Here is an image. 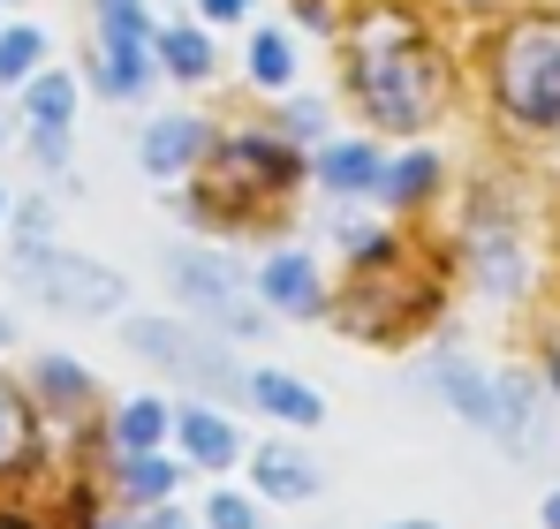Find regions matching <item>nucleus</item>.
Segmentation results:
<instances>
[{"instance_id": "11", "label": "nucleus", "mask_w": 560, "mask_h": 529, "mask_svg": "<svg viewBox=\"0 0 560 529\" xmlns=\"http://www.w3.org/2000/svg\"><path fill=\"white\" fill-rule=\"evenodd\" d=\"M250 272H258V303L273 310L280 326H334V264L318 258L311 243H266L258 258H250Z\"/></svg>"}, {"instance_id": "20", "label": "nucleus", "mask_w": 560, "mask_h": 529, "mask_svg": "<svg viewBox=\"0 0 560 529\" xmlns=\"http://www.w3.org/2000/svg\"><path fill=\"white\" fill-rule=\"evenodd\" d=\"M243 409L266 416L273 432H295V439H303V432H326V416H334L326 393H318L311 378H295L288 363H250V393H243Z\"/></svg>"}, {"instance_id": "44", "label": "nucleus", "mask_w": 560, "mask_h": 529, "mask_svg": "<svg viewBox=\"0 0 560 529\" xmlns=\"http://www.w3.org/2000/svg\"><path fill=\"white\" fill-rule=\"evenodd\" d=\"M318 529H334V522H318Z\"/></svg>"}, {"instance_id": "40", "label": "nucleus", "mask_w": 560, "mask_h": 529, "mask_svg": "<svg viewBox=\"0 0 560 529\" xmlns=\"http://www.w3.org/2000/svg\"><path fill=\"white\" fill-rule=\"evenodd\" d=\"M553 287H560V204H553ZM560 303V295H553Z\"/></svg>"}, {"instance_id": "10", "label": "nucleus", "mask_w": 560, "mask_h": 529, "mask_svg": "<svg viewBox=\"0 0 560 529\" xmlns=\"http://www.w3.org/2000/svg\"><path fill=\"white\" fill-rule=\"evenodd\" d=\"M220 114H205V106H152L144 121H137V175L152 181L160 197H175V189H189V181L205 175V160H212V144H220Z\"/></svg>"}, {"instance_id": "3", "label": "nucleus", "mask_w": 560, "mask_h": 529, "mask_svg": "<svg viewBox=\"0 0 560 529\" xmlns=\"http://www.w3.org/2000/svg\"><path fill=\"white\" fill-rule=\"evenodd\" d=\"M469 91L508 152H560V0H523L469 31Z\"/></svg>"}, {"instance_id": "1", "label": "nucleus", "mask_w": 560, "mask_h": 529, "mask_svg": "<svg viewBox=\"0 0 560 529\" xmlns=\"http://www.w3.org/2000/svg\"><path fill=\"white\" fill-rule=\"evenodd\" d=\"M334 98L386 144H432L469 91V46L432 0H349L334 38Z\"/></svg>"}, {"instance_id": "22", "label": "nucleus", "mask_w": 560, "mask_h": 529, "mask_svg": "<svg viewBox=\"0 0 560 529\" xmlns=\"http://www.w3.org/2000/svg\"><path fill=\"white\" fill-rule=\"evenodd\" d=\"M152 54H160V84H175V91H212L228 77L220 31H205L197 15H167L160 38H152Z\"/></svg>"}, {"instance_id": "30", "label": "nucleus", "mask_w": 560, "mask_h": 529, "mask_svg": "<svg viewBox=\"0 0 560 529\" xmlns=\"http://www.w3.org/2000/svg\"><path fill=\"white\" fill-rule=\"evenodd\" d=\"M167 15H152V0H92V38H160Z\"/></svg>"}, {"instance_id": "39", "label": "nucleus", "mask_w": 560, "mask_h": 529, "mask_svg": "<svg viewBox=\"0 0 560 529\" xmlns=\"http://www.w3.org/2000/svg\"><path fill=\"white\" fill-rule=\"evenodd\" d=\"M92 529H129V515H121V507H106V515H98Z\"/></svg>"}, {"instance_id": "17", "label": "nucleus", "mask_w": 560, "mask_h": 529, "mask_svg": "<svg viewBox=\"0 0 560 529\" xmlns=\"http://www.w3.org/2000/svg\"><path fill=\"white\" fill-rule=\"evenodd\" d=\"M175 454L189 461V477H235L250 461V439H243L235 409H220V401H175Z\"/></svg>"}, {"instance_id": "32", "label": "nucleus", "mask_w": 560, "mask_h": 529, "mask_svg": "<svg viewBox=\"0 0 560 529\" xmlns=\"http://www.w3.org/2000/svg\"><path fill=\"white\" fill-rule=\"evenodd\" d=\"M530 363H538V378L553 386V401H560V303L530 318Z\"/></svg>"}, {"instance_id": "24", "label": "nucleus", "mask_w": 560, "mask_h": 529, "mask_svg": "<svg viewBox=\"0 0 560 529\" xmlns=\"http://www.w3.org/2000/svg\"><path fill=\"white\" fill-rule=\"evenodd\" d=\"M98 432H106V454H167L175 446V401L160 386L121 393V401H106Z\"/></svg>"}, {"instance_id": "2", "label": "nucleus", "mask_w": 560, "mask_h": 529, "mask_svg": "<svg viewBox=\"0 0 560 529\" xmlns=\"http://www.w3.org/2000/svg\"><path fill=\"white\" fill-rule=\"evenodd\" d=\"M311 197V152H295L266 114L228 121L205 175L167 197L197 243H280L295 235V204Z\"/></svg>"}, {"instance_id": "16", "label": "nucleus", "mask_w": 560, "mask_h": 529, "mask_svg": "<svg viewBox=\"0 0 560 529\" xmlns=\"http://www.w3.org/2000/svg\"><path fill=\"white\" fill-rule=\"evenodd\" d=\"M243 469H250V492H258L266 507H318V499H326V461L295 439V432L250 439V461H243Z\"/></svg>"}, {"instance_id": "9", "label": "nucleus", "mask_w": 560, "mask_h": 529, "mask_svg": "<svg viewBox=\"0 0 560 529\" xmlns=\"http://www.w3.org/2000/svg\"><path fill=\"white\" fill-rule=\"evenodd\" d=\"M401 386L424 393V401H440L469 439H492V416H500V363H485L455 326H440L424 349H409Z\"/></svg>"}, {"instance_id": "23", "label": "nucleus", "mask_w": 560, "mask_h": 529, "mask_svg": "<svg viewBox=\"0 0 560 529\" xmlns=\"http://www.w3.org/2000/svg\"><path fill=\"white\" fill-rule=\"evenodd\" d=\"M38 469H46V416H38L31 386L0 371V484H23Z\"/></svg>"}, {"instance_id": "31", "label": "nucleus", "mask_w": 560, "mask_h": 529, "mask_svg": "<svg viewBox=\"0 0 560 529\" xmlns=\"http://www.w3.org/2000/svg\"><path fill=\"white\" fill-rule=\"evenodd\" d=\"M280 23H288L295 38L334 46V38H341V23H349V0H280Z\"/></svg>"}, {"instance_id": "15", "label": "nucleus", "mask_w": 560, "mask_h": 529, "mask_svg": "<svg viewBox=\"0 0 560 529\" xmlns=\"http://www.w3.org/2000/svg\"><path fill=\"white\" fill-rule=\"evenodd\" d=\"M23 386H31V401H38V416L54 424V432H92L98 424V378L92 363H77V355L61 349H38L31 355V371H23Z\"/></svg>"}, {"instance_id": "28", "label": "nucleus", "mask_w": 560, "mask_h": 529, "mask_svg": "<svg viewBox=\"0 0 560 529\" xmlns=\"http://www.w3.org/2000/svg\"><path fill=\"white\" fill-rule=\"evenodd\" d=\"M197 529H273V522H266V499L250 484H212L197 499Z\"/></svg>"}, {"instance_id": "26", "label": "nucleus", "mask_w": 560, "mask_h": 529, "mask_svg": "<svg viewBox=\"0 0 560 529\" xmlns=\"http://www.w3.org/2000/svg\"><path fill=\"white\" fill-rule=\"evenodd\" d=\"M334 114H341V98H326V91H288V98L266 106V121H273L295 152H318L326 137H341V121H334Z\"/></svg>"}, {"instance_id": "21", "label": "nucleus", "mask_w": 560, "mask_h": 529, "mask_svg": "<svg viewBox=\"0 0 560 529\" xmlns=\"http://www.w3.org/2000/svg\"><path fill=\"white\" fill-rule=\"evenodd\" d=\"M77 77H84V91L114 98V106H144V98L160 91V54H152L144 38H92Z\"/></svg>"}, {"instance_id": "13", "label": "nucleus", "mask_w": 560, "mask_h": 529, "mask_svg": "<svg viewBox=\"0 0 560 529\" xmlns=\"http://www.w3.org/2000/svg\"><path fill=\"white\" fill-rule=\"evenodd\" d=\"M553 386L538 378V363H500V416H492V446L523 469H538L553 454Z\"/></svg>"}, {"instance_id": "37", "label": "nucleus", "mask_w": 560, "mask_h": 529, "mask_svg": "<svg viewBox=\"0 0 560 529\" xmlns=\"http://www.w3.org/2000/svg\"><path fill=\"white\" fill-rule=\"evenodd\" d=\"M378 529H447V522H440V515H386Z\"/></svg>"}, {"instance_id": "35", "label": "nucleus", "mask_w": 560, "mask_h": 529, "mask_svg": "<svg viewBox=\"0 0 560 529\" xmlns=\"http://www.w3.org/2000/svg\"><path fill=\"white\" fill-rule=\"evenodd\" d=\"M129 529H197V515H189L183 499H175V507H152V515H129Z\"/></svg>"}, {"instance_id": "29", "label": "nucleus", "mask_w": 560, "mask_h": 529, "mask_svg": "<svg viewBox=\"0 0 560 529\" xmlns=\"http://www.w3.org/2000/svg\"><path fill=\"white\" fill-rule=\"evenodd\" d=\"M23 152H31V167L54 181V189H84L77 181V129H23Z\"/></svg>"}, {"instance_id": "12", "label": "nucleus", "mask_w": 560, "mask_h": 529, "mask_svg": "<svg viewBox=\"0 0 560 529\" xmlns=\"http://www.w3.org/2000/svg\"><path fill=\"white\" fill-rule=\"evenodd\" d=\"M455 160H447V144L432 137V144H394V160H386V181H378V212L394 220V227H417V220H432V212H447L455 204Z\"/></svg>"}, {"instance_id": "18", "label": "nucleus", "mask_w": 560, "mask_h": 529, "mask_svg": "<svg viewBox=\"0 0 560 529\" xmlns=\"http://www.w3.org/2000/svg\"><path fill=\"white\" fill-rule=\"evenodd\" d=\"M98 484H106V499H114L121 515H152V507H175V499H183L189 461L175 446H167V454H106Z\"/></svg>"}, {"instance_id": "43", "label": "nucleus", "mask_w": 560, "mask_h": 529, "mask_svg": "<svg viewBox=\"0 0 560 529\" xmlns=\"http://www.w3.org/2000/svg\"><path fill=\"white\" fill-rule=\"evenodd\" d=\"M0 144H8V114H0Z\"/></svg>"}, {"instance_id": "5", "label": "nucleus", "mask_w": 560, "mask_h": 529, "mask_svg": "<svg viewBox=\"0 0 560 529\" xmlns=\"http://www.w3.org/2000/svg\"><path fill=\"white\" fill-rule=\"evenodd\" d=\"M455 258L447 243L401 227L372 264H349L334 280V333L378 355H409L424 349L440 326H455Z\"/></svg>"}, {"instance_id": "33", "label": "nucleus", "mask_w": 560, "mask_h": 529, "mask_svg": "<svg viewBox=\"0 0 560 529\" xmlns=\"http://www.w3.org/2000/svg\"><path fill=\"white\" fill-rule=\"evenodd\" d=\"M189 15L205 31H250L258 23V0H189Z\"/></svg>"}, {"instance_id": "6", "label": "nucleus", "mask_w": 560, "mask_h": 529, "mask_svg": "<svg viewBox=\"0 0 560 529\" xmlns=\"http://www.w3.org/2000/svg\"><path fill=\"white\" fill-rule=\"evenodd\" d=\"M160 280H167L183 318L212 326L235 349H266L280 333V318L258 303V272H250V258L235 243H167L160 250Z\"/></svg>"}, {"instance_id": "41", "label": "nucleus", "mask_w": 560, "mask_h": 529, "mask_svg": "<svg viewBox=\"0 0 560 529\" xmlns=\"http://www.w3.org/2000/svg\"><path fill=\"white\" fill-rule=\"evenodd\" d=\"M0 349H15V318L8 310H0Z\"/></svg>"}, {"instance_id": "25", "label": "nucleus", "mask_w": 560, "mask_h": 529, "mask_svg": "<svg viewBox=\"0 0 560 529\" xmlns=\"http://www.w3.org/2000/svg\"><path fill=\"white\" fill-rule=\"evenodd\" d=\"M77 106H84V77L77 69H46L15 91V114L23 129H77Z\"/></svg>"}, {"instance_id": "7", "label": "nucleus", "mask_w": 560, "mask_h": 529, "mask_svg": "<svg viewBox=\"0 0 560 529\" xmlns=\"http://www.w3.org/2000/svg\"><path fill=\"white\" fill-rule=\"evenodd\" d=\"M121 349L137 355L160 386H175V401L243 409V393H250V363H243V349L220 341L212 326L183 318V310H129V318H121Z\"/></svg>"}, {"instance_id": "42", "label": "nucleus", "mask_w": 560, "mask_h": 529, "mask_svg": "<svg viewBox=\"0 0 560 529\" xmlns=\"http://www.w3.org/2000/svg\"><path fill=\"white\" fill-rule=\"evenodd\" d=\"M8 220H15V197H8V189H0V227H8Z\"/></svg>"}, {"instance_id": "19", "label": "nucleus", "mask_w": 560, "mask_h": 529, "mask_svg": "<svg viewBox=\"0 0 560 529\" xmlns=\"http://www.w3.org/2000/svg\"><path fill=\"white\" fill-rule=\"evenodd\" d=\"M235 77H243L250 98H288V91H303V38H295L280 15H258V23L243 31Z\"/></svg>"}, {"instance_id": "8", "label": "nucleus", "mask_w": 560, "mask_h": 529, "mask_svg": "<svg viewBox=\"0 0 560 529\" xmlns=\"http://www.w3.org/2000/svg\"><path fill=\"white\" fill-rule=\"evenodd\" d=\"M8 280L38 310L77 318V326H121L129 318V272L92 258V250H69L61 235H8Z\"/></svg>"}, {"instance_id": "14", "label": "nucleus", "mask_w": 560, "mask_h": 529, "mask_svg": "<svg viewBox=\"0 0 560 529\" xmlns=\"http://www.w3.org/2000/svg\"><path fill=\"white\" fill-rule=\"evenodd\" d=\"M386 160L394 144L372 137V129H341L311 152V197H334V204H372L378 181H386Z\"/></svg>"}, {"instance_id": "27", "label": "nucleus", "mask_w": 560, "mask_h": 529, "mask_svg": "<svg viewBox=\"0 0 560 529\" xmlns=\"http://www.w3.org/2000/svg\"><path fill=\"white\" fill-rule=\"evenodd\" d=\"M54 38L38 31V23H0V91H23L31 77H46L54 61Z\"/></svg>"}, {"instance_id": "38", "label": "nucleus", "mask_w": 560, "mask_h": 529, "mask_svg": "<svg viewBox=\"0 0 560 529\" xmlns=\"http://www.w3.org/2000/svg\"><path fill=\"white\" fill-rule=\"evenodd\" d=\"M0 529H46L38 515H23V507H0Z\"/></svg>"}, {"instance_id": "36", "label": "nucleus", "mask_w": 560, "mask_h": 529, "mask_svg": "<svg viewBox=\"0 0 560 529\" xmlns=\"http://www.w3.org/2000/svg\"><path fill=\"white\" fill-rule=\"evenodd\" d=\"M538 529H560V484L538 492Z\"/></svg>"}, {"instance_id": "4", "label": "nucleus", "mask_w": 560, "mask_h": 529, "mask_svg": "<svg viewBox=\"0 0 560 529\" xmlns=\"http://www.w3.org/2000/svg\"><path fill=\"white\" fill-rule=\"evenodd\" d=\"M455 227H447V258H455V287L477 310L500 318H530L538 303V189L523 181V167H485L455 189Z\"/></svg>"}, {"instance_id": "34", "label": "nucleus", "mask_w": 560, "mask_h": 529, "mask_svg": "<svg viewBox=\"0 0 560 529\" xmlns=\"http://www.w3.org/2000/svg\"><path fill=\"white\" fill-rule=\"evenodd\" d=\"M447 23H463V31H485V23H500L508 8H523V0H432Z\"/></svg>"}]
</instances>
